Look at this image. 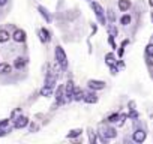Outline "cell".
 Masks as SVG:
<instances>
[{"label":"cell","instance_id":"1","mask_svg":"<svg viewBox=\"0 0 153 144\" xmlns=\"http://www.w3.org/2000/svg\"><path fill=\"white\" fill-rule=\"evenodd\" d=\"M56 60L62 69H68V57H66L62 47H56Z\"/></svg>","mask_w":153,"mask_h":144},{"label":"cell","instance_id":"2","mask_svg":"<svg viewBox=\"0 0 153 144\" xmlns=\"http://www.w3.org/2000/svg\"><path fill=\"white\" fill-rule=\"evenodd\" d=\"M92 8H93V11H95V14H96V18H98V21H99V24H102V26H105V23H107V20H105V15H104V9H102V6H101L99 3H96V2H93V3H92Z\"/></svg>","mask_w":153,"mask_h":144},{"label":"cell","instance_id":"3","mask_svg":"<svg viewBox=\"0 0 153 144\" xmlns=\"http://www.w3.org/2000/svg\"><path fill=\"white\" fill-rule=\"evenodd\" d=\"M87 87L92 90H102L105 89V81H99V80H89Z\"/></svg>","mask_w":153,"mask_h":144},{"label":"cell","instance_id":"4","mask_svg":"<svg viewBox=\"0 0 153 144\" xmlns=\"http://www.w3.org/2000/svg\"><path fill=\"white\" fill-rule=\"evenodd\" d=\"M11 38H12L15 42L21 44V42H24V41H26V32H24V30H21V29H17V30L11 35Z\"/></svg>","mask_w":153,"mask_h":144},{"label":"cell","instance_id":"5","mask_svg":"<svg viewBox=\"0 0 153 144\" xmlns=\"http://www.w3.org/2000/svg\"><path fill=\"white\" fill-rule=\"evenodd\" d=\"M27 125H29V119L26 116H20V117H17L14 120V128H17V129H23Z\"/></svg>","mask_w":153,"mask_h":144},{"label":"cell","instance_id":"6","mask_svg":"<svg viewBox=\"0 0 153 144\" xmlns=\"http://www.w3.org/2000/svg\"><path fill=\"white\" fill-rule=\"evenodd\" d=\"M74 89H75V84L72 80H69L66 83V87H65V96L68 101H72V95H74Z\"/></svg>","mask_w":153,"mask_h":144},{"label":"cell","instance_id":"7","mask_svg":"<svg viewBox=\"0 0 153 144\" xmlns=\"http://www.w3.org/2000/svg\"><path fill=\"white\" fill-rule=\"evenodd\" d=\"M101 131H102L101 134L107 138H116V135H117V131L114 128H110V126H101Z\"/></svg>","mask_w":153,"mask_h":144},{"label":"cell","instance_id":"8","mask_svg":"<svg viewBox=\"0 0 153 144\" xmlns=\"http://www.w3.org/2000/svg\"><path fill=\"white\" fill-rule=\"evenodd\" d=\"M146 137H147V134H146V131H143V129H138V131H135V132L132 134V140H134L135 143H144Z\"/></svg>","mask_w":153,"mask_h":144},{"label":"cell","instance_id":"9","mask_svg":"<svg viewBox=\"0 0 153 144\" xmlns=\"http://www.w3.org/2000/svg\"><path fill=\"white\" fill-rule=\"evenodd\" d=\"M39 38H41V41H42L44 44H47V42H50L51 35H50V32H48L45 27H42V29L39 30Z\"/></svg>","mask_w":153,"mask_h":144},{"label":"cell","instance_id":"10","mask_svg":"<svg viewBox=\"0 0 153 144\" xmlns=\"http://www.w3.org/2000/svg\"><path fill=\"white\" fill-rule=\"evenodd\" d=\"M83 101H86L87 104H96L98 102V96L95 93H84Z\"/></svg>","mask_w":153,"mask_h":144},{"label":"cell","instance_id":"11","mask_svg":"<svg viewBox=\"0 0 153 144\" xmlns=\"http://www.w3.org/2000/svg\"><path fill=\"white\" fill-rule=\"evenodd\" d=\"M117 6H119V9H120L122 12H126V11L131 8V2H129V0H119Z\"/></svg>","mask_w":153,"mask_h":144},{"label":"cell","instance_id":"12","mask_svg":"<svg viewBox=\"0 0 153 144\" xmlns=\"http://www.w3.org/2000/svg\"><path fill=\"white\" fill-rule=\"evenodd\" d=\"M26 63H27V60H26L24 57H17L15 62H14V68H15V69H23V68L26 66Z\"/></svg>","mask_w":153,"mask_h":144},{"label":"cell","instance_id":"13","mask_svg":"<svg viewBox=\"0 0 153 144\" xmlns=\"http://www.w3.org/2000/svg\"><path fill=\"white\" fill-rule=\"evenodd\" d=\"M83 98H84V92H83L81 89H78V87H75V89H74L72 99H75V101H83Z\"/></svg>","mask_w":153,"mask_h":144},{"label":"cell","instance_id":"14","mask_svg":"<svg viewBox=\"0 0 153 144\" xmlns=\"http://www.w3.org/2000/svg\"><path fill=\"white\" fill-rule=\"evenodd\" d=\"M12 72V66L9 63H0V74H11Z\"/></svg>","mask_w":153,"mask_h":144},{"label":"cell","instance_id":"15","mask_svg":"<svg viewBox=\"0 0 153 144\" xmlns=\"http://www.w3.org/2000/svg\"><path fill=\"white\" fill-rule=\"evenodd\" d=\"M9 39H11V35H9L8 30H5V29L0 30V44H5V42H8Z\"/></svg>","mask_w":153,"mask_h":144},{"label":"cell","instance_id":"16","mask_svg":"<svg viewBox=\"0 0 153 144\" xmlns=\"http://www.w3.org/2000/svg\"><path fill=\"white\" fill-rule=\"evenodd\" d=\"M0 131L2 132H9L11 129H9V119H3L2 122H0Z\"/></svg>","mask_w":153,"mask_h":144},{"label":"cell","instance_id":"17","mask_svg":"<svg viewBox=\"0 0 153 144\" xmlns=\"http://www.w3.org/2000/svg\"><path fill=\"white\" fill-rule=\"evenodd\" d=\"M38 11L41 12V15H42V17L45 18V21H47V23H50V21H51V17H50L48 11H47V9H45L44 6H38Z\"/></svg>","mask_w":153,"mask_h":144},{"label":"cell","instance_id":"18","mask_svg":"<svg viewBox=\"0 0 153 144\" xmlns=\"http://www.w3.org/2000/svg\"><path fill=\"white\" fill-rule=\"evenodd\" d=\"M41 96H45V98H48V96H51L53 95V87H48V86H44L42 89H41Z\"/></svg>","mask_w":153,"mask_h":144},{"label":"cell","instance_id":"19","mask_svg":"<svg viewBox=\"0 0 153 144\" xmlns=\"http://www.w3.org/2000/svg\"><path fill=\"white\" fill-rule=\"evenodd\" d=\"M54 83H56V75L48 74L47 78H45V86H48V87H54Z\"/></svg>","mask_w":153,"mask_h":144},{"label":"cell","instance_id":"20","mask_svg":"<svg viewBox=\"0 0 153 144\" xmlns=\"http://www.w3.org/2000/svg\"><path fill=\"white\" fill-rule=\"evenodd\" d=\"M81 134H83V129H72V131H69L68 138H75V137H80Z\"/></svg>","mask_w":153,"mask_h":144},{"label":"cell","instance_id":"21","mask_svg":"<svg viewBox=\"0 0 153 144\" xmlns=\"http://www.w3.org/2000/svg\"><path fill=\"white\" fill-rule=\"evenodd\" d=\"M105 62H107L108 66H110V65H114V63H116V57H114V54H113V53H108V54L105 56Z\"/></svg>","mask_w":153,"mask_h":144},{"label":"cell","instance_id":"22","mask_svg":"<svg viewBox=\"0 0 153 144\" xmlns=\"http://www.w3.org/2000/svg\"><path fill=\"white\" fill-rule=\"evenodd\" d=\"M117 119H119V114H117V113H113V114H110V116L107 117V122H108V123H116Z\"/></svg>","mask_w":153,"mask_h":144},{"label":"cell","instance_id":"23","mask_svg":"<svg viewBox=\"0 0 153 144\" xmlns=\"http://www.w3.org/2000/svg\"><path fill=\"white\" fill-rule=\"evenodd\" d=\"M129 23H131V17H129V15H122V18H120V24L128 26Z\"/></svg>","mask_w":153,"mask_h":144},{"label":"cell","instance_id":"24","mask_svg":"<svg viewBox=\"0 0 153 144\" xmlns=\"http://www.w3.org/2000/svg\"><path fill=\"white\" fill-rule=\"evenodd\" d=\"M126 119H128V116H126V114H123V116H119V119H117V122H116V123H117V126H122V125L126 122Z\"/></svg>","mask_w":153,"mask_h":144},{"label":"cell","instance_id":"25","mask_svg":"<svg viewBox=\"0 0 153 144\" xmlns=\"http://www.w3.org/2000/svg\"><path fill=\"white\" fill-rule=\"evenodd\" d=\"M146 54L147 56H153V44H149L146 47Z\"/></svg>","mask_w":153,"mask_h":144},{"label":"cell","instance_id":"26","mask_svg":"<svg viewBox=\"0 0 153 144\" xmlns=\"http://www.w3.org/2000/svg\"><path fill=\"white\" fill-rule=\"evenodd\" d=\"M110 71H111L113 75H117V74H119V68H116L114 65H110Z\"/></svg>","mask_w":153,"mask_h":144},{"label":"cell","instance_id":"27","mask_svg":"<svg viewBox=\"0 0 153 144\" xmlns=\"http://www.w3.org/2000/svg\"><path fill=\"white\" fill-rule=\"evenodd\" d=\"M128 117H131V119H137L138 117V114H137V111L135 110H131V113H129V116Z\"/></svg>","mask_w":153,"mask_h":144},{"label":"cell","instance_id":"28","mask_svg":"<svg viewBox=\"0 0 153 144\" xmlns=\"http://www.w3.org/2000/svg\"><path fill=\"white\" fill-rule=\"evenodd\" d=\"M108 42H110V45H111L113 48H116V42H114V36H110V38H108Z\"/></svg>","mask_w":153,"mask_h":144},{"label":"cell","instance_id":"29","mask_svg":"<svg viewBox=\"0 0 153 144\" xmlns=\"http://www.w3.org/2000/svg\"><path fill=\"white\" fill-rule=\"evenodd\" d=\"M123 54H125V47L120 45V48H119V57H123Z\"/></svg>","mask_w":153,"mask_h":144},{"label":"cell","instance_id":"30","mask_svg":"<svg viewBox=\"0 0 153 144\" xmlns=\"http://www.w3.org/2000/svg\"><path fill=\"white\" fill-rule=\"evenodd\" d=\"M147 65L153 66V56H147Z\"/></svg>","mask_w":153,"mask_h":144},{"label":"cell","instance_id":"31","mask_svg":"<svg viewBox=\"0 0 153 144\" xmlns=\"http://www.w3.org/2000/svg\"><path fill=\"white\" fill-rule=\"evenodd\" d=\"M107 12H108V18H110L111 21H114V14H113V11H111V9H108Z\"/></svg>","mask_w":153,"mask_h":144},{"label":"cell","instance_id":"32","mask_svg":"<svg viewBox=\"0 0 153 144\" xmlns=\"http://www.w3.org/2000/svg\"><path fill=\"white\" fill-rule=\"evenodd\" d=\"M90 143L93 144V143H96V138H95V135H93V132L90 131Z\"/></svg>","mask_w":153,"mask_h":144},{"label":"cell","instance_id":"33","mask_svg":"<svg viewBox=\"0 0 153 144\" xmlns=\"http://www.w3.org/2000/svg\"><path fill=\"white\" fill-rule=\"evenodd\" d=\"M117 68L119 69H125V63L123 62H117Z\"/></svg>","mask_w":153,"mask_h":144},{"label":"cell","instance_id":"34","mask_svg":"<svg viewBox=\"0 0 153 144\" xmlns=\"http://www.w3.org/2000/svg\"><path fill=\"white\" fill-rule=\"evenodd\" d=\"M134 107H135V102H134V101H131V102H129V108H131V110H135Z\"/></svg>","mask_w":153,"mask_h":144},{"label":"cell","instance_id":"35","mask_svg":"<svg viewBox=\"0 0 153 144\" xmlns=\"http://www.w3.org/2000/svg\"><path fill=\"white\" fill-rule=\"evenodd\" d=\"M8 3V0H0V6H5Z\"/></svg>","mask_w":153,"mask_h":144},{"label":"cell","instance_id":"36","mask_svg":"<svg viewBox=\"0 0 153 144\" xmlns=\"http://www.w3.org/2000/svg\"><path fill=\"white\" fill-rule=\"evenodd\" d=\"M30 129H32V132H33V131H36V129H38V126H36V125H32V126H30Z\"/></svg>","mask_w":153,"mask_h":144},{"label":"cell","instance_id":"37","mask_svg":"<svg viewBox=\"0 0 153 144\" xmlns=\"http://www.w3.org/2000/svg\"><path fill=\"white\" fill-rule=\"evenodd\" d=\"M149 5H150V6L153 8V0H149Z\"/></svg>","mask_w":153,"mask_h":144},{"label":"cell","instance_id":"38","mask_svg":"<svg viewBox=\"0 0 153 144\" xmlns=\"http://www.w3.org/2000/svg\"><path fill=\"white\" fill-rule=\"evenodd\" d=\"M152 20H153V15H152Z\"/></svg>","mask_w":153,"mask_h":144}]
</instances>
